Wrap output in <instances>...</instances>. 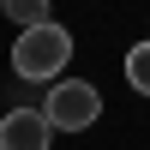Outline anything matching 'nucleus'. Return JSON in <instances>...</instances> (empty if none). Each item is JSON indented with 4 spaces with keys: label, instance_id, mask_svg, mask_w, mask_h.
<instances>
[{
    "label": "nucleus",
    "instance_id": "6",
    "mask_svg": "<svg viewBox=\"0 0 150 150\" xmlns=\"http://www.w3.org/2000/svg\"><path fill=\"white\" fill-rule=\"evenodd\" d=\"M0 18H6V0H0Z\"/></svg>",
    "mask_w": 150,
    "mask_h": 150
},
{
    "label": "nucleus",
    "instance_id": "1",
    "mask_svg": "<svg viewBox=\"0 0 150 150\" xmlns=\"http://www.w3.org/2000/svg\"><path fill=\"white\" fill-rule=\"evenodd\" d=\"M66 60H72L66 24H36V30H18V42H12V72L24 84H60Z\"/></svg>",
    "mask_w": 150,
    "mask_h": 150
},
{
    "label": "nucleus",
    "instance_id": "2",
    "mask_svg": "<svg viewBox=\"0 0 150 150\" xmlns=\"http://www.w3.org/2000/svg\"><path fill=\"white\" fill-rule=\"evenodd\" d=\"M42 114H48L54 132H84V126H96V114H102V90H96L90 78H60L54 90H48Z\"/></svg>",
    "mask_w": 150,
    "mask_h": 150
},
{
    "label": "nucleus",
    "instance_id": "4",
    "mask_svg": "<svg viewBox=\"0 0 150 150\" xmlns=\"http://www.w3.org/2000/svg\"><path fill=\"white\" fill-rule=\"evenodd\" d=\"M6 18L18 30H36V24H54V12H48V0H6Z\"/></svg>",
    "mask_w": 150,
    "mask_h": 150
},
{
    "label": "nucleus",
    "instance_id": "3",
    "mask_svg": "<svg viewBox=\"0 0 150 150\" xmlns=\"http://www.w3.org/2000/svg\"><path fill=\"white\" fill-rule=\"evenodd\" d=\"M54 138V126H48L42 108H12V114H0V150H48Z\"/></svg>",
    "mask_w": 150,
    "mask_h": 150
},
{
    "label": "nucleus",
    "instance_id": "5",
    "mask_svg": "<svg viewBox=\"0 0 150 150\" xmlns=\"http://www.w3.org/2000/svg\"><path fill=\"white\" fill-rule=\"evenodd\" d=\"M126 84H132L138 96H150V42H138V48L126 54Z\"/></svg>",
    "mask_w": 150,
    "mask_h": 150
}]
</instances>
